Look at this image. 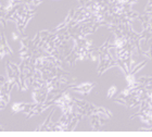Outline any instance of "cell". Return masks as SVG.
I'll use <instances>...</instances> for the list:
<instances>
[{"label": "cell", "instance_id": "obj_1", "mask_svg": "<svg viewBox=\"0 0 152 137\" xmlns=\"http://www.w3.org/2000/svg\"><path fill=\"white\" fill-rule=\"evenodd\" d=\"M38 103L34 102V103H29V102H15L12 105V110L13 113H19V112H26L28 113L31 110L35 108Z\"/></svg>", "mask_w": 152, "mask_h": 137}, {"label": "cell", "instance_id": "obj_2", "mask_svg": "<svg viewBox=\"0 0 152 137\" xmlns=\"http://www.w3.org/2000/svg\"><path fill=\"white\" fill-rule=\"evenodd\" d=\"M95 85V83L86 82V83H82L79 85H74V86L71 87V89L73 90L74 92H77V94H80V95H88L89 92L94 89Z\"/></svg>", "mask_w": 152, "mask_h": 137}, {"label": "cell", "instance_id": "obj_3", "mask_svg": "<svg viewBox=\"0 0 152 137\" xmlns=\"http://www.w3.org/2000/svg\"><path fill=\"white\" fill-rule=\"evenodd\" d=\"M32 97L34 102L36 103H44L46 102L48 98V92L46 88H41V89H33Z\"/></svg>", "mask_w": 152, "mask_h": 137}, {"label": "cell", "instance_id": "obj_4", "mask_svg": "<svg viewBox=\"0 0 152 137\" xmlns=\"http://www.w3.org/2000/svg\"><path fill=\"white\" fill-rule=\"evenodd\" d=\"M0 42H1V45H2L3 49L6 51V54H12V49L8 45V42H7V38L3 32L0 33Z\"/></svg>", "mask_w": 152, "mask_h": 137}, {"label": "cell", "instance_id": "obj_5", "mask_svg": "<svg viewBox=\"0 0 152 137\" xmlns=\"http://www.w3.org/2000/svg\"><path fill=\"white\" fill-rule=\"evenodd\" d=\"M53 113H54V110H52L50 114H49V115L47 116V119L45 120V122L42 123V125H40L39 127L36 128L35 132H38V131H40V132H46V130H47V127H48V125L50 124L49 122H50V120L52 119V115H53Z\"/></svg>", "mask_w": 152, "mask_h": 137}, {"label": "cell", "instance_id": "obj_6", "mask_svg": "<svg viewBox=\"0 0 152 137\" xmlns=\"http://www.w3.org/2000/svg\"><path fill=\"white\" fill-rule=\"evenodd\" d=\"M117 94V87L116 86H111L110 88L108 89V94H107V97H108L109 99L113 98L114 96Z\"/></svg>", "mask_w": 152, "mask_h": 137}, {"label": "cell", "instance_id": "obj_7", "mask_svg": "<svg viewBox=\"0 0 152 137\" xmlns=\"http://www.w3.org/2000/svg\"><path fill=\"white\" fill-rule=\"evenodd\" d=\"M7 80H8V78H7ZM7 80H6V77L3 76V75H0V85H2V84L6 83Z\"/></svg>", "mask_w": 152, "mask_h": 137}, {"label": "cell", "instance_id": "obj_8", "mask_svg": "<svg viewBox=\"0 0 152 137\" xmlns=\"http://www.w3.org/2000/svg\"><path fill=\"white\" fill-rule=\"evenodd\" d=\"M20 37H19V35H18V33H14V32H12V39L13 40H18Z\"/></svg>", "mask_w": 152, "mask_h": 137}, {"label": "cell", "instance_id": "obj_9", "mask_svg": "<svg viewBox=\"0 0 152 137\" xmlns=\"http://www.w3.org/2000/svg\"><path fill=\"white\" fill-rule=\"evenodd\" d=\"M138 2V0H127V3L129 4V6H133V4H135V3Z\"/></svg>", "mask_w": 152, "mask_h": 137}, {"label": "cell", "instance_id": "obj_10", "mask_svg": "<svg viewBox=\"0 0 152 137\" xmlns=\"http://www.w3.org/2000/svg\"><path fill=\"white\" fill-rule=\"evenodd\" d=\"M82 6H85V3H86V0H77Z\"/></svg>", "mask_w": 152, "mask_h": 137}, {"label": "cell", "instance_id": "obj_11", "mask_svg": "<svg viewBox=\"0 0 152 137\" xmlns=\"http://www.w3.org/2000/svg\"><path fill=\"white\" fill-rule=\"evenodd\" d=\"M4 131V127H3L2 125H0V132H3Z\"/></svg>", "mask_w": 152, "mask_h": 137}, {"label": "cell", "instance_id": "obj_12", "mask_svg": "<svg viewBox=\"0 0 152 137\" xmlns=\"http://www.w3.org/2000/svg\"><path fill=\"white\" fill-rule=\"evenodd\" d=\"M2 7H3V4H2V3H1V2H0V10L2 9Z\"/></svg>", "mask_w": 152, "mask_h": 137}, {"label": "cell", "instance_id": "obj_13", "mask_svg": "<svg viewBox=\"0 0 152 137\" xmlns=\"http://www.w3.org/2000/svg\"><path fill=\"white\" fill-rule=\"evenodd\" d=\"M1 92H2V87H1V85H0V95H1Z\"/></svg>", "mask_w": 152, "mask_h": 137}]
</instances>
